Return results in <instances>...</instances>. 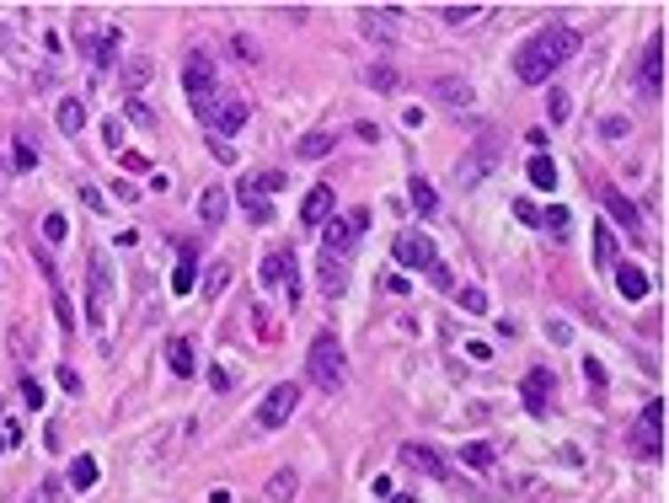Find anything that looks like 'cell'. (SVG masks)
Returning a JSON list of instances; mask_svg holds the SVG:
<instances>
[{"label":"cell","mask_w":669,"mask_h":503,"mask_svg":"<svg viewBox=\"0 0 669 503\" xmlns=\"http://www.w3.org/2000/svg\"><path fill=\"white\" fill-rule=\"evenodd\" d=\"M600 134H605V139H621V134H626V118H605Z\"/></svg>","instance_id":"816d5d0a"},{"label":"cell","mask_w":669,"mask_h":503,"mask_svg":"<svg viewBox=\"0 0 669 503\" xmlns=\"http://www.w3.org/2000/svg\"><path fill=\"white\" fill-rule=\"evenodd\" d=\"M386 503H418L413 492H386Z\"/></svg>","instance_id":"11a10c76"},{"label":"cell","mask_w":669,"mask_h":503,"mask_svg":"<svg viewBox=\"0 0 669 503\" xmlns=\"http://www.w3.org/2000/svg\"><path fill=\"white\" fill-rule=\"evenodd\" d=\"M547 338L563 349V343H573V332H568V321H563V316H552V321H547Z\"/></svg>","instance_id":"f6af8a7d"},{"label":"cell","mask_w":669,"mask_h":503,"mask_svg":"<svg viewBox=\"0 0 669 503\" xmlns=\"http://www.w3.org/2000/svg\"><path fill=\"white\" fill-rule=\"evenodd\" d=\"M391 257H397V268H439V247L423 231H397Z\"/></svg>","instance_id":"52a82bcc"},{"label":"cell","mask_w":669,"mask_h":503,"mask_svg":"<svg viewBox=\"0 0 669 503\" xmlns=\"http://www.w3.org/2000/svg\"><path fill=\"white\" fill-rule=\"evenodd\" d=\"M22 402H28V407H43V386H38L33 375H22Z\"/></svg>","instance_id":"c3c4849f"},{"label":"cell","mask_w":669,"mask_h":503,"mask_svg":"<svg viewBox=\"0 0 669 503\" xmlns=\"http://www.w3.org/2000/svg\"><path fill=\"white\" fill-rule=\"evenodd\" d=\"M434 12H439V22H450V28H460V22L482 17V6H434Z\"/></svg>","instance_id":"8d00e7d4"},{"label":"cell","mask_w":669,"mask_h":503,"mask_svg":"<svg viewBox=\"0 0 669 503\" xmlns=\"http://www.w3.org/2000/svg\"><path fill=\"white\" fill-rule=\"evenodd\" d=\"M407 204H413L423 220H434V215H439V193H434V183H429V177H413V183H407Z\"/></svg>","instance_id":"603a6c76"},{"label":"cell","mask_w":669,"mask_h":503,"mask_svg":"<svg viewBox=\"0 0 669 503\" xmlns=\"http://www.w3.org/2000/svg\"><path fill=\"white\" fill-rule=\"evenodd\" d=\"M616 268V289H621V300H642L648 295V273L637 268V263H610Z\"/></svg>","instance_id":"7402d4cb"},{"label":"cell","mask_w":669,"mask_h":503,"mask_svg":"<svg viewBox=\"0 0 669 503\" xmlns=\"http://www.w3.org/2000/svg\"><path fill=\"white\" fill-rule=\"evenodd\" d=\"M552 123H568V91L552 86Z\"/></svg>","instance_id":"bcb514c9"},{"label":"cell","mask_w":669,"mask_h":503,"mask_svg":"<svg viewBox=\"0 0 669 503\" xmlns=\"http://www.w3.org/2000/svg\"><path fill=\"white\" fill-rule=\"evenodd\" d=\"M359 33L381 49H391L402 38V12L397 6H359Z\"/></svg>","instance_id":"9c48e42d"},{"label":"cell","mask_w":669,"mask_h":503,"mask_svg":"<svg viewBox=\"0 0 669 503\" xmlns=\"http://www.w3.org/2000/svg\"><path fill=\"white\" fill-rule=\"evenodd\" d=\"M43 236H49V241H65V236H70V220H65V215H43Z\"/></svg>","instance_id":"b9f144b4"},{"label":"cell","mask_w":669,"mask_h":503,"mask_svg":"<svg viewBox=\"0 0 669 503\" xmlns=\"http://www.w3.org/2000/svg\"><path fill=\"white\" fill-rule=\"evenodd\" d=\"M193 284H199V247L188 241V247H183V257H177V273H172V289H177V295H188Z\"/></svg>","instance_id":"d4e9b609"},{"label":"cell","mask_w":669,"mask_h":503,"mask_svg":"<svg viewBox=\"0 0 669 503\" xmlns=\"http://www.w3.org/2000/svg\"><path fill=\"white\" fill-rule=\"evenodd\" d=\"M54 316H59V332H75V305L65 289H54Z\"/></svg>","instance_id":"ab89813d"},{"label":"cell","mask_w":669,"mask_h":503,"mask_svg":"<svg viewBox=\"0 0 669 503\" xmlns=\"http://www.w3.org/2000/svg\"><path fill=\"white\" fill-rule=\"evenodd\" d=\"M594 263H600V268L616 263V252H610V225H594Z\"/></svg>","instance_id":"74e56055"},{"label":"cell","mask_w":669,"mask_h":503,"mask_svg":"<svg viewBox=\"0 0 669 503\" xmlns=\"http://www.w3.org/2000/svg\"><path fill=\"white\" fill-rule=\"evenodd\" d=\"M359 231H370V209H354V215H332L327 225H321V252H332V257H349L354 252V236Z\"/></svg>","instance_id":"8992f818"},{"label":"cell","mask_w":669,"mask_h":503,"mask_svg":"<svg viewBox=\"0 0 669 503\" xmlns=\"http://www.w3.org/2000/svg\"><path fill=\"white\" fill-rule=\"evenodd\" d=\"M252 332H257V343H279V326L268 321V310H263V305H252Z\"/></svg>","instance_id":"e575fe53"},{"label":"cell","mask_w":669,"mask_h":503,"mask_svg":"<svg viewBox=\"0 0 669 503\" xmlns=\"http://www.w3.org/2000/svg\"><path fill=\"white\" fill-rule=\"evenodd\" d=\"M568 220H573V215H568V209H563V204H552V209H547V215H541V225H547V231H552V236H563V231H568Z\"/></svg>","instance_id":"60d3db41"},{"label":"cell","mask_w":669,"mask_h":503,"mask_svg":"<svg viewBox=\"0 0 669 503\" xmlns=\"http://www.w3.org/2000/svg\"><path fill=\"white\" fill-rule=\"evenodd\" d=\"M225 209H231V193L225 188H204L199 193V220L215 231V225H225Z\"/></svg>","instance_id":"ffe728a7"},{"label":"cell","mask_w":669,"mask_h":503,"mask_svg":"<svg viewBox=\"0 0 669 503\" xmlns=\"http://www.w3.org/2000/svg\"><path fill=\"white\" fill-rule=\"evenodd\" d=\"M241 123H247V102H241V97H231V91H220V102H215V113H209V123H204V129H209V134H220V139H231Z\"/></svg>","instance_id":"7c38bea8"},{"label":"cell","mask_w":669,"mask_h":503,"mask_svg":"<svg viewBox=\"0 0 669 503\" xmlns=\"http://www.w3.org/2000/svg\"><path fill=\"white\" fill-rule=\"evenodd\" d=\"M332 199H338L332 188H311V193H305V204H300V220H305L311 231H316V225H327V220H332V209H338Z\"/></svg>","instance_id":"ac0fdd59"},{"label":"cell","mask_w":669,"mask_h":503,"mask_svg":"<svg viewBox=\"0 0 669 503\" xmlns=\"http://www.w3.org/2000/svg\"><path fill=\"white\" fill-rule=\"evenodd\" d=\"M6 161H12V172H33V166H38V155H33V145H28V139H17Z\"/></svg>","instance_id":"836d02e7"},{"label":"cell","mask_w":669,"mask_h":503,"mask_svg":"<svg viewBox=\"0 0 669 503\" xmlns=\"http://www.w3.org/2000/svg\"><path fill=\"white\" fill-rule=\"evenodd\" d=\"M28 503H43V498H28Z\"/></svg>","instance_id":"9f6ffc18"},{"label":"cell","mask_w":669,"mask_h":503,"mask_svg":"<svg viewBox=\"0 0 669 503\" xmlns=\"http://www.w3.org/2000/svg\"><path fill=\"white\" fill-rule=\"evenodd\" d=\"M525 172H531V183H536L541 193L557 188V166H552V155H531V161H525Z\"/></svg>","instance_id":"484cf974"},{"label":"cell","mask_w":669,"mask_h":503,"mask_svg":"<svg viewBox=\"0 0 669 503\" xmlns=\"http://www.w3.org/2000/svg\"><path fill=\"white\" fill-rule=\"evenodd\" d=\"M6 450H22V423L17 418H0V455Z\"/></svg>","instance_id":"d590c367"},{"label":"cell","mask_w":669,"mask_h":503,"mask_svg":"<svg viewBox=\"0 0 669 503\" xmlns=\"http://www.w3.org/2000/svg\"><path fill=\"white\" fill-rule=\"evenodd\" d=\"M284 172H279V166H268V172H252V177H241V188H236V199H241V209H247V220H268V199L273 193H284Z\"/></svg>","instance_id":"277c9868"},{"label":"cell","mask_w":669,"mask_h":503,"mask_svg":"<svg viewBox=\"0 0 669 503\" xmlns=\"http://www.w3.org/2000/svg\"><path fill=\"white\" fill-rule=\"evenodd\" d=\"M573 54H578V33H573L568 22H547V28H541V33L520 49L515 70H520V81H525V86H547V81H552V70H563Z\"/></svg>","instance_id":"6da1fadb"},{"label":"cell","mask_w":669,"mask_h":503,"mask_svg":"<svg viewBox=\"0 0 669 503\" xmlns=\"http://www.w3.org/2000/svg\"><path fill=\"white\" fill-rule=\"evenodd\" d=\"M637 86H642L648 97L664 91V33L648 38V49H642V70H637Z\"/></svg>","instance_id":"5bb4252c"},{"label":"cell","mask_w":669,"mask_h":503,"mask_svg":"<svg viewBox=\"0 0 669 503\" xmlns=\"http://www.w3.org/2000/svg\"><path fill=\"white\" fill-rule=\"evenodd\" d=\"M584 375H589L594 391H605V365H600V359H584Z\"/></svg>","instance_id":"681fc988"},{"label":"cell","mask_w":669,"mask_h":503,"mask_svg":"<svg viewBox=\"0 0 669 503\" xmlns=\"http://www.w3.org/2000/svg\"><path fill=\"white\" fill-rule=\"evenodd\" d=\"M455 300H460V310H487V289H476V284H466V289H455Z\"/></svg>","instance_id":"f35d334b"},{"label":"cell","mask_w":669,"mask_h":503,"mask_svg":"<svg viewBox=\"0 0 669 503\" xmlns=\"http://www.w3.org/2000/svg\"><path fill=\"white\" fill-rule=\"evenodd\" d=\"M605 215H610V220H616V225L626 231V236H642V215H637V209H632V204H626V199H621L616 188L605 193Z\"/></svg>","instance_id":"44dd1931"},{"label":"cell","mask_w":669,"mask_h":503,"mask_svg":"<svg viewBox=\"0 0 669 503\" xmlns=\"http://www.w3.org/2000/svg\"><path fill=\"white\" fill-rule=\"evenodd\" d=\"M515 215H520V220H525V225H541V209H536V204H531V199H520V204H515Z\"/></svg>","instance_id":"f907efd6"},{"label":"cell","mask_w":669,"mask_h":503,"mask_svg":"<svg viewBox=\"0 0 669 503\" xmlns=\"http://www.w3.org/2000/svg\"><path fill=\"white\" fill-rule=\"evenodd\" d=\"M107 263H102V252H91L86 257V284H91V305H86V316H91V326H102V316H107Z\"/></svg>","instance_id":"4fadbf2b"},{"label":"cell","mask_w":669,"mask_h":503,"mask_svg":"<svg viewBox=\"0 0 669 503\" xmlns=\"http://www.w3.org/2000/svg\"><path fill=\"white\" fill-rule=\"evenodd\" d=\"M402 460L413 466V471H423V476H439V482H450L455 471H450V460L445 455H434L429 444H402Z\"/></svg>","instance_id":"2e32d148"},{"label":"cell","mask_w":669,"mask_h":503,"mask_svg":"<svg viewBox=\"0 0 669 503\" xmlns=\"http://www.w3.org/2000/svg\"><path fill=\"white\" fill-rule=\"evenodd\" d=\"M316 289H321L327 300H338V295L349 289V268H343V257H332V252L316 257Z\"/></svg>","instance_id":"9a60e30c"},{"label":"cell","mask_w":669,"mask_h":503,"mask_svg":"<svg viewBox=\"0 0 669 503\" xmlns=\"http://www.w3.org/2000/svg\"><path fill=\"white\" fill-rule=\"evenodd\" d=\"M332 145H338V134H332V129H316V134H305V139H300V150H295V155H305V161H321Z\"/></svg>","instance_id":"4316f807"},{"label":"cell","mask_w":669,"mask_h":503,"mask_svg":"<svg viewBox=\"0 0 669 503\" xmlns=\"http://www.w3.org/2000/svg\"><path fill=\"white\" fill-rule=\"evenodd\" d=\"M434 97H439L445 107H455V113L471 107V86H466L460 75H439V81H434Z\"/></svg>","instance_id":"d6986e66"},{"label":"cell","mask_w":669,"mask_h":503,"mask_svg":"<svg viewBox=\"0 0 669 503\" xmlns=\"http://www.w3.org/2000/svg\"><path fill=\"white\" fill-rule=\"evenodd\" d=\"M91 482H97V460H91V455H75V460H70V487L86 492Z\"/></svg>","instance_id":"f546056e"},{"label":"cell","mask_w":669,"mask_h":503,"mask_svg":"<svg viewBox=\"0 0 669 503\" xmlns=\"http://www.w3.org/2000/svg\"><path fill=\"white\" fill-rule=\"evenodd\" d=\"M632 455L637 460H658L664 455V402H648L632 423Z\"/></svg>","instance_id":"5b68a950"},{"label":"cell","mask_w":669,"mask_h":503,"mask_svg":"<svg viewBox=\"0 0 669 503\" xmlns=\"http://www.w3.org/2000/svg\"><path fill=\"white\" fill-rule=\"evenodd\" d=\"M166 365H172V375L193 381V375H199V349H193V338H166Z\"/></svg>","instance_id":"e0dca14e"},{"label":"cell","mask_w":669,"mask_h":503,"mask_svg":"<svg viewBox=\"0 0 669 503\" xmlns=\"http://www.w3.org/2000/svg\"><path fill=\"white\" fill-rule=\"evenodd\" d=\"M209 155L231 166V161H236V145H231V139H220V134H209Z\"/></svg>","instance_id":"7bdbcfd3"},{"label":"cell","mask_w":669,"mask_h":503,"mask_svg":"<svg viewBox=\"0 0 669 503\" xmlns=\"http://www.w3.org/2000/svg\"><path fill=\"white\" fill-rule=\"evenodd\" d=\"M386 289H391V295H407V289H413V284H407V279H402V273H386Z\"/></svg>","instance_id":"db71d44e"},{"label":"cell","mask_w":669,"mask_h":503,"mask_svg":"<svg viewBox=\"0 0 669 503\" xmlns=\"http://www.w3.org/2000/svg\"><path fill=\"white\" fill-rule=\"evenodd\" d=\"M183 91H188V107L199 113V123H209V113L220 102V70H215V59L204 49H193L183 59Z\"/></svg>","instance_id":"3957f363"},{"label":"cell","mask_w":669,"mask_h":503,"mask_svg":"<svg viewBox=\"0 0 669 503\" xmlns=\"http://www.w3.org/2000/svg\"><path fill=\"white\" fill-rule=\"evenodd\" d=\"M118 161H123V172H150V155H139V150H118Z\"/></svg>","instance_id":"ee69618b"},{"label":"cell","mask_w":669,"mask_h":503,"mask_svg":"<svg viewBox=\"0 0 669 503\" xmlns=\"http://www.w3.org/2000/svg\"><path fill=\"white\" fill-rule=\"evenodd\" d=\"M225 284H231V263H215V268L204 273V284H199V289H204L209 300H220V295H225Z\"/></svg>","instance_id":"4dcf8cb0"},{"label":"cell","mask_w":669,"mask_h":503,"mask_svg":"<svg viewBox=\"0 0 669 503\" xmlns=\"http://www.w3.org/2000/svg\"><path fill=\"white\" fill-rule=\"evenodd\" d=\"M209 386H215V391H220V397H225V391H231V386H236V375H231V370H225V365H215V370H209Z\"/></svg>","instance_id":"7dc6e473"},{"label":"cell","mask_w":669,"mask_h":503,"mask_svg":"<svg viewBox=\"0 0 669 503\" xmlns=\"http://www.w3.org/2000/svg\"><path fill=\"white\" fill-rule=\"evenodd\" d=\"M59 129H65V134H81V129H86V102H81V97H65V102H59Z\"/></svg>","instance_id":"83f0119b"},{"label":"cell","mask_w":669,"mask_h":503,"mask_svg":"<svg viewBox=\"0 0 669 503\" xmlns=\"http://www.w3.org/2000/svg\"><path fill=\"white\" fill-rule=\"evenodd\" d=\"M365 86H375V91H397V70H391V65H370V70H365Z\"/></svg>","instance_id":"d6a6232c"},{"label":"cell","mask_w":669,"mask_h":503,"mask_svg":"<svg viewBox=\"0 0 669 503\" xmlns=\"http://www.w3.org/2000/svg\"><path fill=\"white\" fill-rule=\"evenodd\" d=\"M257 273H263V284H268V289H273V284H284L289 305H300V300H305V279H300V268H295V252H268Z\"/></svg>","instance_id":"ba28073f"},{"label":"cell","mask_w":669,"mask_h":503,"mask_svg":"<svg viewBox=\"0 0 669 503\" xmlns=\"http://www.w3.org/2000/svg\"><path fill=\"white\" fill-rule=\"evenodd\" d=\"M295 407H300V386L279 381V386L263 397V407H257V428H284V423L295 418Z\"/></svg>","instance_id":"8fae6325"},{"label":"cell","mask_w":669,"mask_h":503,"mask_svg":"<svg viewBox=\"0 0 669 503\" xmlns=\"http://www.w3.org/2000/svg\"><path fill=\"white\" fill-rule=\"evenodd\" d=\"M118 43H123V33H118V28H102V38H91V65H97V70H113Z\"/></svg>","instance_id":"cb8c5ba5"},{"label":"cell","mask_w":669,"mask_h":503,"mask_svg":"<svg viewBox=\"0 0 669 503\" xmlns=\"http://www.w3.org/2000/svg\"><path fill=\"white\" fill-rule=\"evenodd\" d=\"M520 397H525V413H531V418H552V397H557V375H552L547 365H531V375H525Z\"/></svg>","instance_id":"30bf717a"},{"label":"cell","mask_w":669,"mask_h":503,"mask_svg":"<svg viewBox=\"0 0 669 503\" xmlns=\"http://www.w3.org/2000/svg\"><path fill=\"white\" fill-rule=\"evenodd\" d=\"M295 487H300V476H295L289 466H279V471L268 476V498H273V503H289V498H295Z\"/></svg>","instance_id":"f1b7e54d"},{"label":"cell","mask_w":669,"mask_h":503,"mask_svg":"<svg viewBox=\"0 0 669 503\" xmlns=\"http://www.w3.org/2000/svg\"><path fill=\"white\" fill-rule=\"evenodd\" d=\"M460 460H466L471 471H492V444H482V439H471V444L460 450Z\"/></svg>","instance_id":"1f68e13d"},{"label":"cell","mask_w":669,"mask_h":503,"mask_svg":"<svg viewBox=\"0 0 669 503\" xmlns=\"http://www.w3.org/2000/svg\"><path fill=\"white\" fill-rule=\"evenodd\" d=\"M305 375H311V386H321V391H343V381H349V354H343V343H338V332L321 326L316 338H311Z\"/></svg>","instance_id":"7a4b0ae2"},{"label":"cell","mask_w":669,"mask_h":503,"mask_svg":"<svg viewBox=\"0 0 669 503\" xmlns=\"http://www.w3.org/2000/svg\"><path fill=\"white\" fill-rule=\"evenodd\" d=\"M102 139H107V145L118 150V145H123V123H102Z\"/></svg>","instance_id":"f5cc1de1"}]
</instances>
